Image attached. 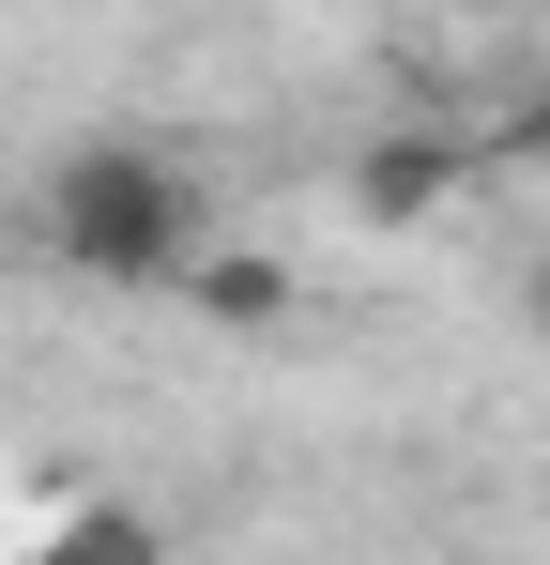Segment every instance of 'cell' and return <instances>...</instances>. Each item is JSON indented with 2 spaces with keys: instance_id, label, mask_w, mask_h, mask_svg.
I'll return each instance as SVG.
<instances>
[{
  "instance_id": "obj_4",
  "label": "cell",
  "mask_w": 550,
  "mask_h": 565,
  "mask_svg": "<svg viewBox=\"0 0 550 565\" xmlns=\"http://www.w3.org/2000/svg\"><path fill=\"white\" fill-rule=\"evenodd\" d=\"M520 321H536V337H550V245H536V260H520Z\"/></svg>"
},
{
  "instance_id": "obj_2",
  "label": "cell",
  "mask_w": 550,
  "mask_h": 565,
  "mask_svg": "<svg viewBox=\"0 0 550 565\" xmlns=\"http://www.w3.org/2000/svg\"><path fill=\"white\" fill-rule=\"evenodd\" d=\"M458 184H474L458 138H367V153H352V214H367V230H429Z\"/></svg>"
},
{
  "instance_id": "obj_1",
  "label": "cell",
  "mask_w": 550,
  "mask_h": 565,
  "mask_svg": "<svg viewBox=\"0 0 550 565\" xmlns=\"http://www.w3.org/2000/svg\"><path fill=\"white\" fill-rule=\"evenodd\" d=\"M31 230H46V260H77L107 290H183V260L214 245V184L169 138H77L31 184Z\"/></svg>"
},
{
  "instance_id": "obj_3",
  "label": "cell",
  "mask_w": 550,
  "mask_h": 565,
  "mask_svg": "<svg viewBox=\"0 0 550 565\" xmlns=\"http://www.w3.org/2000/svg\"><path fill=\"white\" fill-rule=\"evenodd\" d=\"M183 306H199L214 337H275V321H290V260H261V245H230V230H214V245L183 260Z\"/></svg>"
}]
</instances>
